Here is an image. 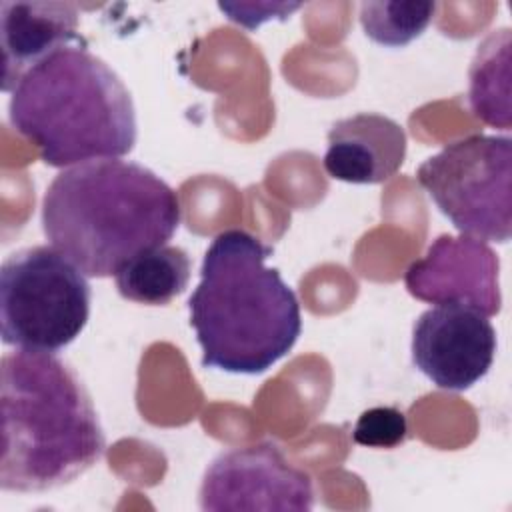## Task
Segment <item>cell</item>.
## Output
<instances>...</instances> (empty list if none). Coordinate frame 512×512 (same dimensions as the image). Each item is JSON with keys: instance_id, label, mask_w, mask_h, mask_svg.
<instances>
[{"instance_id": "1", "label": "cell", "mask_w": 512, "mask_h": 512, "mask_svg": "<svg viewBox=\"0 0 512 512\" xmlns=\"http://www.w3.org/2000/svg\"><path fill=\"white\" fill-rule=\"evenodd\" d=\"M178 194L150 168L102 158L64 168L42 198L50 246L90 278H106L178 230Z\"/></svg>"}, {"instance_id": "2", "label": "cell", "mask_w": 512, "mask_h": 512, "mask_svg": "<svg viewBox=\"0 0 512 512\" xmlns=\"http://www.w3.org/2000/svg\"><path fill=\"white\" fill-rule=\"evenodd\" d=\"M4 492H46L74 482L106 450L92 398L52 352H6L0 366Z\"/></svg>"}, {"instance_id": "3", "label": "cell", "mask_w": 512, "mask_h": 512, "mask_svg": "<svg viewBox=\"0 0 512 512\" xmlns=\"http://www.w3.org/2000/svg\"><path fill=\"white\" fill-rule=\"evenodd\" d=\"M272 246L232 228L204 252L200 282L188 300L202 366L228 374H262L284 358L302 332L300 304L278 268Z\"/></svg>"}, {"instance_id": "4", "label": "cell", "mask_w": 512, "mask_h": 512, "mask_svg": "<svg viewBox=\"0 0 512 512\" xmlns=\"http://www.w3.org/2000/svg\"><path fill=\"white\" fill-rule=\"evenodd\" d=\"M10 94V124L40 150L46 166L120 158L136 144L130 90L88 44L50 54Z\"/></svg>"}, {"instance_id": "5", "label": "cell", "mask_w": 512, "mask_h": 512, "mask_svg": "<svg viewBox=\"0 0 512 512\" xmlns=\"http://www.w3.org/2000/svg\"><path fill=\"white\" fill-rule=\"evenodd\" d=\"M90 298L86 274L56 248L16 250L0 268L2 342L54 354L84 330Z\"/></svg>"}, {"instance_id": "6", "label": "cell", "mask_w": 512, "mask_h": 512, "mask_svg": "<svg viewBox=\"0 0 512 512\" xmlns=\"http://www.w3.org/2000/svg\"><path fill=\"white\" fill-rule=\"evenodd\" d=\"M416 178L464 236L506 244L512 236V140L472 134L426 158Z\"/></svg>"}, {"instance_id": "7", "label": "cell", "mask_w": 512, "mask_h": 512, "mask_svg": "<svg viewBox=\"0 0 512 512\" xmlns=\"http://www.w3.org/2000/svg\"><path fill=\"white\" fill-rule=\"evenodd\" d=\"M200 508L222 510H294L314 506L312 478L292 466L280 446L258 442L218 454L204 472Z\"/></svg>"}, {"instance_id": "8", "label": "cell", "mask_w": 512, "mask_h": 512, "mask_svg": "<svg viewBox=\"0 0 512 512\" xmlns=\"http://www.w3.org/2000/svg\"><path fill=\"white\" fill-rule=\"evenodd\" d=\"M410 350L414 366L438 388L462 392L488 374L496 354V330L472 306L436 304L416 318Z\"/></svg>"}, {"instance_id": "9", "label": "cell", "mask_w": 512, "mask_h": 512, "mask_svg": "<svg viewBox=\"0 0 512 512\" xmlns=\"http://www.w3.org/2000/svg\"><path fill=\"white\" fill-rule=\"evenodd\" d=\"M498 268V256L486 242L442 234L408 266L404 284L418 300L458 302L494 316L502 306Z\"/></svg>"}, {"instance_id": "10", "label": "cell", "mask_w": 512, "mask_h": 512, "mask_svg": "<svg viewBox=\"0 0 512 512\" xmlns=\"http://www.w3.org/2000/svg\"><path fill=\"white\" fill-rule=\"evenodd\" d=\"M78 28L80 14L72 2H0L2 90L12 92L50 54L86 44Z\"/></svg>"}, {"instance_id": "11", "label": "cell", "mask_w": 512, "mask_h": 512, "mask_svg": "<svg viewBox=\"0 0 512 512\" xmlns=\"http://www.w3.org/2000/svg\"><path fill=\"white\" fill-rule=\"evenodd\" d=\"M406 158L404 128L378 112H358L336 120L328 130L324 170L348 184H380L392 178Z\"/></svg>"}, {"instance_id": "12", "label": "cell", "mask_w": 512, "mask_h": 512, "mask_svg": "<svg viewBox=\"0 0 512 512\" xmlns=\"http://www.w3.org/2000/svg\"><path fill=\"white\" fill-rule=\"evenodd\" d=\"M190 274L188 252L180 246L164 244L124 262L114 280L122 298L146 306H164L188 288Z\"/></svg>"}, {"instance_id": "13", "label": "cell", "mask_w": 512, "mask_h": 512, "mask_svg": "<svg viewBox=\"0 0 512 512\" xmlns=\"http://www.w3.org/2000/svg\"><path fill=\"white\" fill-rule=\"evenodd\" d=\"M468 100L472 114L484 124L510 128V30H492L470 66Z\"/></svg>"}, {"instance_id": "14", "label": "cell", "mask_w": 512, "mask_h": 512, "mask_svg": "<svg viewBox=\"0 0 512 512\" xmlns=\"http://www.w3.org/2000/svg\"><path fill=\"white\" fill-rule=\"evenodd\" d=\"M436 14V2L368 0L360 4L358 18L364 34L388 48H402L422 36Z\"/></svg>"}, {"instance_id": "15", "label": "cell", "mask_w": 512, "mask_h": 512, "mask_svg": "<svg viewBox=\"0 0 512 512\" xmlns=\"http://www.w3.org/2000/svg\"><path fill=\"white\" fill-rule=\"evenodd\" d=\"M406 436H408L406 416L396 406L368 408L358 416L352 428V440L358 446H366V448L392 450L404 444Z\"/></svg>"}, {"instance_id": "16", "label": "cell", "mask_w": 512, "mask_h": 512, "mask_svg": "<svg viewBox=\"0 0 512 512\" xmlns=\"http://www.w3.org/2000/svg\"><path fill=\"white\" fill-rule=\"evenodd\" d=\"M302 4H230V2H220L218 8L236 24L254 30L260 24L278 18L286 20L294 10H298Z\"/></svg>"}]
</instances>
